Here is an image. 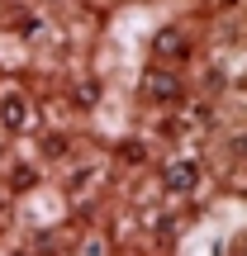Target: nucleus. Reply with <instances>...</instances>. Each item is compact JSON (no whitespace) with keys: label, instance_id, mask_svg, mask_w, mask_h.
I'll return each instance as SVG.
<instances>
[{"label":"nucleus","instance_id":"obj_3","mask_svg":"<svg viewBox=\"0 0 247 256\" xmlns=\"http://www.w3.org/2000/svg\"><path fill=\"white\" fill-rule=\"evenodd\" d=\"M195 185H200V166L195 162H171L166 166V190L171 194H195Z\"/></svg>","mask_w":247,"mask_h":256},{"label":"nucleus","instance_id":"obj_1","mask_svg":"<svg viewBox=\"0 0 247 256\" xmlns=\"http://www.w3.org/2000/svg\"><path fill=\"white\" fill-rule=\"evenodd\" d=\"M143 95H147V100H157V104H176L185 95V86L176 81L171 72H147L143 76Z\"/></svg>","mask_w":247,"mask_h":256},{"label":"nucleus","instance_id":"obj_4","mask_svg":"<svg viewBox=\"0 0 247 256\" xmlns=\"http://www.w3.org/2000/svg\"><path fill=\"white\" fill-rule=\"evenodd\" d=\"M152 52H157V62H176V57L190 52V43H185V34H176V28H162L157 43H152Z\"/></svg>","mask_w":247,"mask_h":256},{"label":"nucleus","instance_id":"obj_2","mask_svg":"<svg viewBox=\"0 0 247 256\" xmlns=\"http://www.w3.org/2000/svg\"><path fill=\"white\" fill-rule=\"evenodd\" d=\"M0 124H5L10 133L34 128V104H29L24 95H0Z\"/></svg>","mask_w":247,"mask_h":256}]
</instances>
